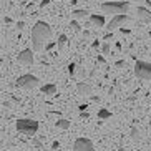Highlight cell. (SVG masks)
<instances>
[{"mask_svg": "<svg viewBox=\"0 0 151 151\" xmlns=\"http://www.w3.org/2000/svg\"><path fill=\"white\" fill-rule=\"evenodd\" d=\"M98 47H100V42H98V40H95L93 43H91V48H98Z\"/></svg>", "mask_w": 151, "mask_h": 151, "instance_id": "obj_24", "label": "cell"}, {"mask_svg": "<svg viewBox=\"0 0 151 151\" xmlns=\"http://www.w3.org/2000/svg\"><path fill=\"white\" fill-rule=\"evenodd\" d=\"M18 88H25V90H30V88H37L40 85V80L37 78L35 75L32 73H25V75H20L17 78V83H15Z\"/></svg>", "mask_w": 151, "mask_h": 151, "instance_id": "obj_4", "label": "cell"}, {"mask_svg": "<svg viewBox=\"0 0 151 151\" xmlns=\"http://www.w3.org/2000/svg\"><path fill=\"white\" fill-rule=\"evenodd\" d=\"M52 37V28L47 22H37L33 27H32V35H30V40H32V50L33 52H40V50L45 48V43Z\"/></svg>", "mask_w": 151, "mask_h": 151, "instance_id": "obj_1", "label": "cell"}, {"mask_svg": "<svg viewBox=\"0 0 151 151\" xmlns=\"http://www.w3.org/2000/svg\"><path fill=\"white\" fill-rule=\"evenodd\" d=\"M42 93H43V95H48V96L55 95V93H57V85H53V83L43 85V86H42Z\"/></svg>", "mask_w": 151, "mask_h": 151, "instance_id": "obj_12", "label": "cell"}, {"mask_svg": "<svg viewBox=\"0 0 151 151\" xmlns=\"http://www.w3.org/2000/svg\"><path fill=\"white\" fill-rule=\"evenodd\" d=\"M126 20H129V17L128 15H115V17L111 18V22L108 23V30H113V28H118L120 25H123Z\"/></svg>", "mask_w": 151, "mask_h": 151, "instance_id": "obj_8", "label": "cell"}, {"mask_svg": "<svg viewBox=\"0 0 151 151\" xmlns=\"http://www.w3.org/2000/svg\"><path fill=\"white\" fill-rule=\"evenodd\" d=\"M18 62L23 63V65H32L33 63V50L32 48H25L18 53Z\"/></svg>", "mask_w": 151, "mask_h": 151, "instance_id": "obj_7", "label": "cell"}, {"mask_svg": "<svg viewBox=\"0 0 151 151\" xmlns=\"http://www.w3.org/2000/svg\"><path fill=\"white\" fill-rule=\"evenodd\" d=\"M75 63H70V65H68V73H70V75H75Z\"/></svg>", "mask_w": 151, "mask_h": 151, "instance_id": "obj_20", "label": "cell"}, {"mask_svg": "<svg viewBox=\"0 0 151 151\" xmlns=\"http://www.w3.org/2000/svg\"><path fill=\"white\" fill-rule=\"evenodd\" d=\"M98 118H100V120H108V118H111V113L106 108H101V110L98 111Z\"/></svg>", "mask_w": 151, "mask_h": 151, "instance_id": "obj_15", "label": "cell"}, {"mask_svg": "<svg viewBox=\"0 0 151 151\" xmlns=\"http://www.w3.org/2000/svg\"><path fill=\"white\" fill-rule=\"evenodd\" d=\"M15 128H17L18 133H23L27 136H33L38 131V121L33 120V118H22V120L17 121Z\"/></svg>", "mask_w": 151, "mask_h": 151, "instance_id": "obj_3", "label": "cell"}, {"mask_svg": "<svg viewBox=\"0 0 151 151\" xmlns=\"http://www.w3.org/2000/svg\"><path fill=\"white\" fill-rule=\"evenodd\" d=\"M136 15H138L139 20H143V22H151V10L145 9V7H138Z\"/></svg>", "mask_w": 151, "mask_h": 151, "instance_id": "obj_9", "label": "cell"}, {"mask_svg": "<svg viewBox=\"0 0 151 151\" xmlns=\"http://www.w3.org/2000/svg\"><path fill=\"white\" fill-rule=\"evenodd\" d=\"M115 2H124V0H115Z\"/></svg>", "mask_w": 151, "mask_h": 151, "instance_id": "obj_30", "label": "cell"}, {"mask_svg": "<svg viewBox=\"0 0 151 151\" xmlns=\"http://www.w3.org/2000/svg\"><path fill=\"white\" fill-rule=\"evenodd\" d=\"M111 38H113V33H106V35H105V40H106V43H108V40H111Z\"/></svg>", "mask_w": 151, "mask_h": 151, "instance_id": "obj_23", "label": "cell"}, {"mask_svg": "<svg viewBox=\"0 0 151 151\" xmlns=\"http://www.w3.org/2000/svg\"><path fill=\"white\" fill-rule=\"evenodd\" d=\"M116 67H118V68L124 67V62H123V60H120V62H116Z\"/></svg>", "mask_w": 151, "mask_h": 151, "instance_id": "obj_26", "label": "cell"}, {"mask_svg": "<svg viewBox=\"0 0 151 151\" xmlns=\"http://www.w3.org/2000/svg\"><path fill=\"white\" fill-rule=\"evenodd\" d=\"M23 27H25V22H23V20L17 22V28H18V30H23Z\"/></svg>", "mask_w": 151, "mask_h": 151, "instance_id": "obj_22", "label": "cell"}, {"mask_svg": "<svg viewBox=\"0 0 151 151\" xmlns=\"http://www.w3.org/2000/svg\"><path fill=\"white\" fill-rule=\"evenodd\" d=\"M70 28H71V30H73V32H80V23H78V22H76V20H71V22H70Z\"/></svg>", "mask_w": 151, "mask_h": 151, "instance_id": "obj_17", "label": "cell"}, {"mask_svg": "<svg viewBox=\"0 0 151 151\" xmlns=\"http://www.w3.org/2000/svg\"><path fill=\"white\" fill-rule=\"evenodd\" d=\"M98 63H105V58H103V57H98Z\"/></svg>", "mask_w": 151, "mask_h": 151, "instance_id": "obj_29", "label": "cell"}, {"mask_svg": "<svg viewBox=\"0 0 151 151\" xmlns=\"http://www.w3.org/2000/svg\"><path fill=\"white\" fill-rule=\"evenodd\" d=\"M101 50H103V55H108V53H110V43H103L101 45Z\"/></svg>", "mask_w": 151, "mask_h": 151, "instance_id": "obj_19", "label": "cell"}, {"mask_svg": "<svg viewBox=\"0 0 151 151\" xmlns=\"http://www.w3.org/2000/svg\"><path fill=\"white\" fill-rule=\"evenodd\" d=\"M131 139H133V141H138V139H139V131H138L136 128L131 129Z\"/></svg>", "mask_w": 151, "mask_h": 151, "instance_id": "obj_18", "label": "cell"}, {"mask_svg": "<svg viewBox=\"0 0 151 151\" xmlns=\"http://www.w3.org/2000/svg\"><path fill=\"white\" fill-rule=\"evenodd\" d=\"M73 150L75 151H95V146L90 138H76L75 143H73Z\"/></svg>", "mask_w": 151, "mask_h": 151, "instance_id": "obj_6", "label": "cell"}, {"mask_svg": "<svg viewBox=\"0 0 151 151\" xmlns=\"http://www.w3.org/2000/svg\"><path fill=\"white\" fill-rule=\"evenodd\" d=\"M134 75L141 80H151V63L150 62H136L134 63Z\"/></svg>", "mask_w": 151, "mask_h": 151, "instance_id": "obj_5", "label": "cell"}, {"mask_svg": "<svg viewBox=\"0 0 151 151\" xmlns=\"http://www.w3.org/2000/svg\"><path fill=\"white\" fill-rule=\"evenodd\" d=\"M67 42H68V37L65 35V33H62V35L58 37V40H57V47H58V48H62L63 45L67 43Z\"/></svg>", "mask_w": 151, "mask_h": 151, "instance_id": "obj_16", "label": "cell"}, {"mask_svg": "<svg viewBox=\"0 0 151 151\" xmlns=\"http://www.w3.org/2000/svg\"><path fill=\"white\" fill-rule=\"evenodd\" d=\"M86 15H90V12H88V10H85V9H78V10H73V12H71V17H73V20L85 18Z\"/></svg>", "mask_w": 151, "mask_h": 151, "instance_id": "obj_13", "label": "cell"}, {"mask_svg": "<svg viewBox=\"0 0 151 151\" xmlns=\"http://www.w3.org/2000/svg\"><path fill=\"white\" fill-rule=\"evenodd\" d=\"M85 108H86V105H80V106H78V110H80L81 113H83V111H85Z\"/></svg>", "mask_w": 151, "mask_h": 151, "instance_id": "obj_28", "label": "cell"}, {"mask_svg": "<svg viewBox=\"0 0 151 151\" xmlns=\"http://www.w3.org/2000/svg\"><path fill=\"white\" fill-rule=\"evenodd\" d=\"M55 126H57L58 129H68V128H70V121L65 120V118H60V120H57Z\"/></svg>", "mask_w": 151, "mask_h": 151, "instance_id": "obj_14", "label": "cell"}, {"mask_svg": "<svg viewBox=\"0 0 151 151\" xmlns=\"http://www.w3.org/2000/svg\"><path fill=\"white\" fill-rule=\"evenodd\" d=\"M55 45H57V42H50V43L45 45V50H50V48H53Z\"/></svg>", "mask_w": 151, "mask_h": 151, "instance_id": "obj_21", "label": "cell"}, {"mask_svg": "<svg viewBox=\"0 0 151 151\" xmlns=\"http://www.w3.org/2000/svg\"><path fill=\"white\" fill-rule=\"evenodd\" d=\"M52 148H53V150H58V148H60V143H58V141H53V145H52Z\"/></svg>", "mask_w": 151, "mask_h": 151, "instance_id": "obj_25", "label": "cell"}, {"mask_svg": "<svg viewBox=\"0 0 151 151\" xmlns=\"http://www.w3.org/2000/svg\"><path fill=\"white\" fill-rule=\"evenodd\" d=\"M50 2H52V0H43V2H42V4H40V7H45V5H48Z\"/></svg>", "mask_w": 151, "mask_h": 151, "instance_id": "obj_27", "label": "cell"}, {"mask_svg": "<svg viewBox=\"0 0 151 151\" xmlns=\"http://www.w3.org/2000/svg\"><path fill=\"white\" fill-rule=\"evenodd\" d=\"M90 23L95 27H105V15H90Z\"/></svg>", "mask_w": 151, "mask_h": 151, "instance_id": "obj_11", "label": "cell"}, {"mask_svg": "<svg viewBox=\"0 0 151 151\" xmlns=\"http://www.w3.org/2000/svg\"><path fill=\"white\" fill-rule=\"evenodd\" d=\"M101 10L105 15H126V12L129 10L128 2H105L101 4Z\"/></svg>", "mask_w": 151, "mask_h": 151, "instance_id": "obj_2", "label": "cell"}, {"mask_svg": "<svg viewBox=\"0 0 151 151\" xmlns=\"http://www.w3.org/2000/svg\"><path fill=\"white\" fill-rule=\"evenodd\" d=\"M76 91L80 96H90L91 95V86L88 83H78L76 85Z\"/></svg>", "mask_w": 151, "mask_h": 151, "instance_id": "obj_10", "label": "cell"}]
</instances>
